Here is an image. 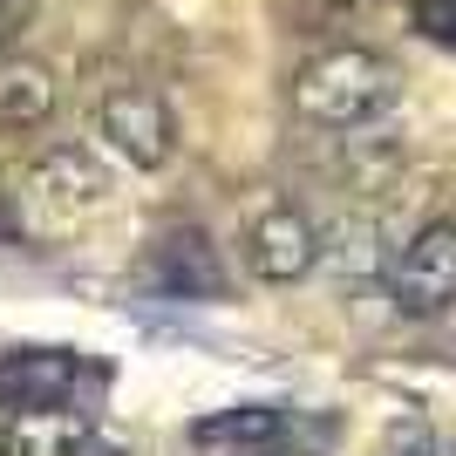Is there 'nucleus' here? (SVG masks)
I'll list each match as a JSON object with an SVG mask.
<instances>
[{
	"label": "nucleus",
	"instance_id": "9b49d317",
	"mask_svg": "<svg viewBox=\"0 0 456 456\" xmlns=\"http://www.w3.org/2000/svg\"><path fill=\"white\" fill-rule=\"evenodd\" d=\"M151 273L164 280V293H184V300H211V293L225 286V273H218V259H211V246L198 239V232L157 239V259H151Z\"/></svg>",
	"mask_w": 456,
	"mask_h": 456
},
{
	"label": "nucleus",
	"instance_id": "0eeeda50",
	"mask_svg": "<svg viewBox=\"0 0 456 456\" xmlns=\"http://www.w3.org/2000/svg\"><path fill=\"white\" fill-rule=\"evenodd\" d=\"M55 102H61V82H55V69L0 55V130H7V136H28V130H41V123L55 116Z\"/></svg>",
	"mask_w": 456,
	"mask_h": 456
},
{
	"label": "nucleus",
	"instance_id": "9d476101",
	"mask_svg": "<svg viewBox=\"0 0 456 456\" xmlns=\"http://www.w3.org/2000/svg\"><path fill=\"white\" fill-rule=\"evenodd\" d=\"M95 422L82 409H28L7 416V456H82Z\"/></svg>",
	"mask_w": 456,
	"mask_h": 456
},
{
	"label": "nucleus",
	"instance_id": "7ed1b4c3",
	"mask_svg": "<svg viewBox=\"0 0 456 456\" xmlns=\"http://www.w3.org/2000/svg\"><path fill=\"white\" fill-rule=\"evenodd\" d=\"M89 130H95V151L130 164V171H164L177 157V116L171 102L143 82H116V89L95 95L89 110Z\"/></svg>",
	"mask_w": 456,
	"mask_h": 456
},
{
	"label": "nucleus",
	"instance_id": "dca6fc26",
	"mask_svg": "<svg viewBox=\"0 0 456 456\" xmlns=\"http://www.w3.org/2000/svg\"><path fill=\"white\" fill-rule=\"evenodd\" d=\"M0 456H7V422H0Z\"/></svg>",
	"mask_w": 456,
	"mask_h": 456
},
{
	"label": "nucleus",
	"instance_id": "4468645a",
	"mask_svg": "<svg viewBox=\"0 0 456 456\" xmlns=\"http://www.w3.org/2000/svg\"><path fill=\"white\" fill-rule=\"evenodd\" d=\"M416 7V28L443 48H456V0H409Z\"/></svg>",
	"mask_w": 456,
	"mask_h": 456
},
{
	"label": "nucleus",
	"instance_id": "1a4fd4ad",
	"mask_svg": "<svg viewBox=\"0 0 456 456\" xmlns=\"http://www.w3.org/2000/svg\"><path fill=\"white\" fill-rule=\"evenodd\" d=\"M293 429V409H273V402H252V409H218V416L191 422V443L198 450H218V456H246L259 443L286 436Z\"/></svg>",
	"mask_w": 456,
	"mask_h": 456
},
{
	"label": "nucleus",
	"instance_id": "6e6552de",
	"mask_svg": "<svg viewBox=\"0 0 456 456\" xmlns=\"http://www.w3.org/2000/svg\"><path fill=\"white\" fill-rule=\"evenodd\" d=\"M321 259H327V273L341 286H368V280H381L388 273V239H381V225L375 218H341V225H327L321 232Z\"/></svg>",
	"mask_w": 456,
	"mask_h": 456
},
{
	"label": "nucleus",
	"instance_id": "f03ea898",
	"mask_svg": "<svg viewBox=\"0 0 456 456\" xmlns=\"http://www.w3.org/2000/svg\"><path fill=\"white\" fill-rule=\"evenodd\" d=\"M395 102H402V76L375 48H327V55L300 61V76H293V116L334 136L381 123Z\"/></svg>",
	"mask_w": 456,
	"mask_h": 456
},
{
	"label": "nucleus",
	"instance_id": "2eb2a0df",
	"mask_svg": "<svg viewBox=\"0 0 456 456\" xmlns=\"http://www.w3.org/2000/svg\"><path fill=\"white\" fill-rule=\"evenodd\" d=\"M388 456H450V443H436L429 429H409V436L388 443Z\"/></svg>",
	"mask_w": 456,
	"mask_h": 456
},
{
	"label": "nucleus",
	"instance_id": "20e7f679",
	"mask_svg": "<svg viewBox=\"0 0 456 456\" xmlns=\"http://www.w3.org/2000/svg\"><path fill=\"white\" fill-rule=\"evenodd\" d=\"M388 300L409 321H436L443 306H456V225L450 218L409 232V246H395V259H388Z\"/></svg>",
	"mask_w": 456,
	"mask_h": 456
},
{
	"label": "nucleus",
	"instance_id": "ddd939ff",
	"mask_svg": "<svg viewBox=\"0 0 456 456\" xmlns=\"http://www.w3.org/2000/svg\"><path fill=\"white\" fill-rule=\"evenodd\" d=\"M35 14H41V0H0V55H14L20 41H28Z\"/></svg>",
	"mask_w": 456,
	"mask_h": 456
},
{
	"label": "nucleus",
	"instance_id": "f8f14e48",
	"mask_svg": "<svg viewBox=\"0 0 456 456\" xmlns=\"http://www.w3.org/2000/svg\"><path fill=\"white\" fill-rule=\"evenodd\" d=\"M321 443H327V429H306V422L293 416V429H286V436L259 443V450H246V456H321Z\"/></svg>",
	"mask_w": 456,
	"mask_h": 456
},
{
	"label": "nucleus",
	"instance_id": "39448f33",
	"mask_svg": "<svg viewBox=\"0 0 456 456\" xmlns=\"http://www.w3.org/2000/svg\"><path fill=\"white\" fill-rule=\"evenodd\" d=\"M239 259L259 286H300L321 266V225L300 205H259L239 232Z\"/></svg>",
	"mask_w": 456,
	"mask_h": 456
},
{
	"label": "nucleus",
	"instance_id": "423d86ee",
	"mask_svg": "<svg viewBox=\"0 0 456 456\" xmlns=\"http://www.w3.org/2000/svg\"><path fill=\"white\" fill-rule=\"evenodd\" d=\"M76 354L69 347H14L0 354V409L7 416H28V409H69V388H76Z\"/></svg>",
	"mask_w": 456,
	"mask_h": 456
},
{
	"label": "nucleus",
	"instance_id": "f257e3e1",
	"mask_svg": "<svg viewBox=\"0 0 456 456\" xmlns=\"http://www.w3.org/2000/svg\"><path fill=\"white\" fill-rule=\"evenodd\" d=\"M110 205H116V171L95 143H48L14 177V218L41 246L89 232Z\"/></svg>",
	"mask_w": 456,
	"mask_h": 456
}]
</instances>
